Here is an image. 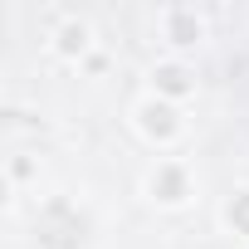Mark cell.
<instances>
[{
  "label": "cell",
  "instance_id": "52a82bcc",
  "mask_svg": "<svg viewBox=\"0 0 249 249\" xmlns=\"http://www.w3.org/2000/svg\"><path fill=\"white\" fill-rule=\"evenodd\" d=\"M171 35H176V44H191V39H196V20L176 15V20H171Z\"/></svg>",
  "mask_w": 249,
  "mask_h": 249
},
{
  "label": "cell",
  "instance_id": "7a4b0ae2",
  "mask_svg": "<svg viewBox=\"0 0 249 249\" xmlns=\"http://www.w3.org/2000/svg\"><path fill=\"white\" fill-rule=\"evenodd\" d=\"M142 132H147L152 142H166V137H176V132H181V112H176V103H166V98H152V103H142Z\"/></svg>",
  "mask_w": 249,
  "mask_h": 249
},
{
  "label": "cell",
  "instance_id": "277c9868",
  "mask_svg": "<svg viewBox=\"0 0 249 249\" xmlns=\"http://www.w3.org/2000/svg\"><path fill=\"white\" fill-rule=\"evenodd\" d=\"M152 83H157V98H166V103H171V98H186V93L196 88L191 73H186L181 64H161V69L152 73Z\"/></svg>",
  "mask_w": 249,
  "mask_h": 249
},
{
  "label": "cell",
  "instance_id": "6da1fadb",
  "mask_svg": "<svg viewBox=\"0 0 249 249\" xmlns=\"http://www.w3.org/2000/svg\"><path fill=\"white\" fill-rule=\"evenodd\" d=\"M88 215L73 205V200H49L44 210H39V220H35V234H39V244L44 249H78L83 239H88Z\"/></svg>",
  "mask_w": 249,
  "mask_h": 249
},
{
  "label": "cell",
  "instance_id": "3957f363",
  "mask_svg": "<svg viewBox=\"0 0 249 249\" xmlns=\"http://www.w3.org/2000/svg\"><path fill=\"white\" fill-rule=\"evenodd\" d=\"M152 196H157L161 205H181V200L191 196V176H186V166L161 161V166L152 171Z\"/></svg>",
  "mask_w": 249,
  "mask_h": 249
},
{
  "label": "cell",
  "instance_id": "5b68a950",
  "mask_svg": "<svg viewBox=\"0 0 249 249\" xmlns=\"http://www.w3.org/2000/svg\"><path fill=\"white\" fill-rule=\"evenodd\" d=\"M225 220H230V230H234V234H244V239H249V191H239V196L225 205Z\"/></svg>",
  "mask_w": 249,
  "mask_h": 249
},
{
  "label": "cell",
  "instance_id": "8992f818",
  "mask_svg": "<svg viewBox=\"0 0 249 249\" xmlns=\"http://www.w3.org/2000/svg\"><path fill=\"white\" fill-rule=\"evenodd\" d=\"M83 39H88V30H83V25H64L59 49H64V54H83Z\"/></svg>",
  "mask_w": 249,
  "mask_h": 249
}]
</instances>
